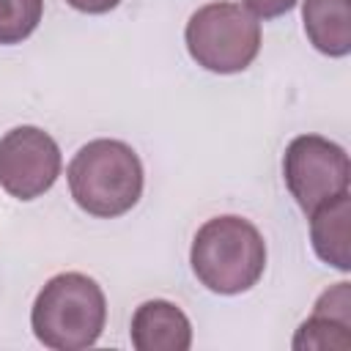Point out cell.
<instances>
[{"instance_id":"cell-8","label":"cell","mask_w":351,"mask_h":351,"mask_svg":"<svg viewBox=\"0 0 351 351\" xmlns=\"http://www.w3.org/2000/svg\"><path fill=\"white\" fill-rule=\"evenodd\" d=\"M293 348H351V285L337 282L321 293L313 315L299 326Z\"/></svg>"},{"instance_id":"cell-6","label":"cell","mask_w":351,"mask_h":351,"mask_svg":"<svg viewBox=\"0 0 351 351\" xmlns=\"http://www.w3.org/2000/svg\"><path fill=\"white\" fill-rule=\"evenodd\" d=\"M60 148L38 126H16L0 137V186L16 200L44 195L60 176Z\"/></svg>"},{"instance_id":"cell-2","label":"cell","mask_w":351,"mask_h":351,"mask_svg":"<svg viewBox=\"0 0 351 351\" xmlns=\"http://www.w3.org/2000/svg\"><path fill=\"white\" fill-rule=\"evenodd\" d=\"M189 263L195 277L214 293L233 296L250 291L266 269L261 230L241 217H214L195 233Z\"/></svg>"},{"instance_id":"cell-7","label":"cell","mask_w":351,"mask_h":351,"mask_svg":"<svg viewBox=\"0 0 351 351\" xmlns=\"http://www.w3.org/2000/svg\"><path fill=\"white\" fill-rule=\"evenodd\" d=\"M129 335L137 351H186L192 346L189 318L165 299L143 302L132 315Z\"/></svg>"},{"instance_id":"cell-9","label":"cell","mask_w":351,"mask_h":351,"mask_svg":"<svg viewBox=\"0 0 351 351\" xmlns=\"http://www.w3.org/2000/svg\"><path fill=\"white\" fill-rule=\"evenodd\" d=\"M310 239L315 255L340 271L351 269V195H340L332 203L310 214Z\"/></svg>"},{"instance_id":"cell-4","label":"cell","mask_w":351,"mask_h":351,"mask_svg":"<svg viewBox=\"0 0 351 351\" xmlns=\"http://www.w3.org/2000/svg\"><path fill=\"white\" fill-rule=\"evenodd\" d=\"M192 60L214 74L244 71L261 49V22L241 3H208L197 8L184 30Z\"/></svg>"},{"instance_id":"cell-1","label":"cell","mask_w":351,"mask_h":351,"mask_svg":"<svg viewBox=\"0 0 351 351\" xmlns=\"http://www.w3.org/2000/svg\"><path fill=\"white\" fill-rule=\"evenodd\" d=\"M104 291L80 271H63L47 280L30 310L33 335L52 351H82L93 346L104 332Z\"/></svg>"},{"instance_id":"cell-13","label":"cell","mask_w":351,"mask_h":351,"mask_svg":"<svg viewBox=\"0 0 351 351\" xmlns=\"http://www.w3.org/2000/svg\"><path fill=\"white\" fill-rule=\"evenodd\" d=\"M71 8H77V11H82V14H107V11H112L121 0H66Z\"/></svg>"},{"instance_id":"cell-3","label":"cell","mask_w":351,"mask_h":351,"mask_svg":"<svg viewBox=\"0 0 351 351\" xmlns=\"http://www.w3.org/2000/svg\"><path fill=\"white\" fill-rule=\"evenodd\" d=\"M66 176L74 203L101 219L126 214L143 195L140 156L121 140H90L74 154Z\"/></svg>"},{"instance_id":"cell-10","label":"cell","mask_w":351,"mask_h":351,"mask_svg":"<svg viewBox=\"0 0 351 351\" xmlns=\"http://www.w3.org/2000/svg\"><path fill=\"white\" fill-rule=\"evenodd\" d=\"M302 19L318 52L329 58H346L351 52V0H304Z\"/></svg>"},{"instance_id":"cell-5","label":"cell","mask_w":351,"mask_h":351,"mask_svg":"<svg viewBox=\"0 0 351 351\" xmlns=\"http://www.w3.org/2000/svg\"><path fill=\"white\" fill-rule=\"evenodd\" d=\"M282 176L299 208L313 214L348 192V154L321 134H299L285 148Z\"/></svg>"},{"instance_id":"cell-12","label":"cell","mask_w":351,"mask_h":351,"mask_svg":"<svg viewBox=\"0 0 351 351\" xmlns=\"http://www.w3.org/2000/svg\"><path fill=\"white\" fill-rule=\"evenodd\" d=\"M293 5H296V0H244V8H250L255 16H263V19L282 16Z\"/></svg>"},{"instance_id":"cell-11","label":"cell","mask_w":351,"mask_h":351,"mask_svg":"<svg viewBox=\"0 0 351 351\" xmlns=\"http://www.w3.org/2000/svg\"><path fill=\"white\" fill-rule=\"evenodd\" d=\"M44 0H0V44L25 41L41 22Z\"/></svg>"}]
</instances>
